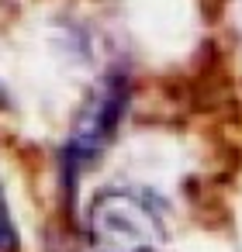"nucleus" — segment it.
<instances>
[{
	"label": "nucleus",
	"mask_w": 242,
	"mask_h": 252,
	"mask_svg": "<svg viewBox=\"0 0 242 252\" xmlns=\"http://www.w3.org/2000/svg\"><path fill=\"white\" fill-rule=\"evenodd\" d=\"M132 76L125 69H107L94 90L83 97V104L76 107V118L63 138L59 149V183L63 193L73 197L80 180L97 166V159L114 145L128 111H132Z\"/></svg>",
	"instance_id": "1"
},
{
	"label": "nucleus",
	"mask_w": 242,
	"mask_h": 252,
	"mask_svg": "<svg viewBox=\"0 0 242 252\" xmlns=\"http://www.w3.org/2000/svg\"><path fill=\"white\" fill-rule=\"evenodd\" d=\"M166 204L145 187H107L101 190L83 218L87 242L94 252H159L166 238Z\"/></svg>",
	"instance_id": "2"
},
{
	"label": "nucleus",
	"mask_w": 242,
	"mask_h": 252,
	"mask_svg": "<svg viewBox=\"0 0 242 252\" xmlns=\"http://www.w3.org/2000/svg\"><path fill=\"white\" fill-rule=\"evenodd\" d=\"M0 252H21V235L14 224V211H11L4 180H0Z\"/></svg>",
	"instance_id": "3"
},
{
	"label": "nucleus",
	"mask_w": 242,
	"mask_h": 252,
	"mask_svg": "<svg viewBox=\"0 0 242 252\" xmlns=\"http://www.w3.org/2000/svg\"><path fill=\"white\" fill-rule=\"evenodd\" d=\"M0 107H7V94H4V83H0Z\"/></svg>",
	"instance_id": "4"
}]
</instances>
